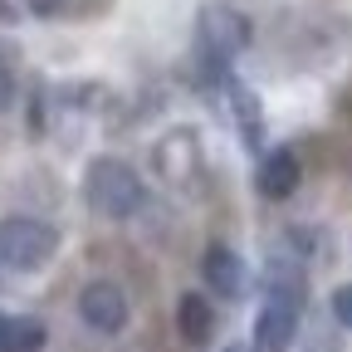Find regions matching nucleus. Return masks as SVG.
Listing matches in <instances>:
<instances>
[{
    "mask_svg": "<svg viewBox=\"0 0 352 352\" xmlns=\"http://www.w3.org/2000/svg\"><path fill=\"white\" fill-rule=\"evenodd\" d=\"M226 88H230V108H235V122H240V132H245V142L259 147V142H264V113H259L254 88H245V83H235V78H226Z\"/></svg>",
    "mask_w": 352,
    "mask_h": 352,
    "instance_id": "9d476101",
    "label": "nucleus"
},
{
    "mask_svg": "<svg viewBox=\"0 0 352 352\" xmlns=\"http://www.w3.org/2000/svg\"><path fill=\"white\" fill-rule=\"evenodd\" d=\"M226 352H245V347H226Z\"/></svg>",
    "mask_w": 352,
    "mask_h": 352,
    "instance_id": "2eb2a0df",
    "label": "nucleus"
},
{
    "mask_svg": "<svg viewBox=\"0 0 352 352\" xmlns=\"http://www.w3.org/2000/svg\"><path fill=\"white\" fill-rule=\"evenodd\" d=\"M25 10H30V15H59L64 0H25Z\"/></svg>",
    "mask_w": 352,
    "mask_h": 352,
    "instance_id": "ddd939ff",
    "label": "nucleus"
},
{
    "mask_svg": "<svg viewBox=\"0 0 352 352\" xmlns=\"http://www.w3.org/2000/svg\"><path fill=\"white\" fill-rule=\"evenodd\" d=\"M250 44V20L230 6H206L196 15V64L206 78H230V59Z\"/></svg>",
    "mask_w": 352,
    "mask_h": 352,
    "instance_id": "f03ea898",
    "label": "nucleus"
},
{
    "mask_svg": "<svg viewBox=\"0 0 352 352\" xmlns=\"http://www.w3.org/2000/svg\"><path fill=\"white\" fill-rule=\"evenodd\" d=\"M54 250H59V230L54 226H44V220H34V215H6L0 220V264L30 274Z\"/></svg>",
    "mask_w": 352,
    "mask_h": 352,
    "instance_id": "20e7f679",
    "label": "nucleus"
},
{
    "mask_svg": "<svg viewBox=\"0 0 352 352\" xmlns=\"http://www.w3.org/2000/svg\"><path fill=\"white\" fill-rule=\"evenodd\" d=\"M303 298H308L303 270L289 259H274L264 274V308L254 318V352H289L303 318Z\"/></svg>",
    "mask_w": 352,
    "mask_h": 352,
    "instance_id": "f257e3e1",
    "label": "nucleus"
},
{
    "mask_svg": "<svg viewBox=\"0 0 352 352\" xmlns=\"http://www.w3.org/2000/svg\"><path fill=\"white\" fill-rule=\"evenodd\" d=\"M333 318H338L342 328H352V284L333 289Z\"/></svg>",
    "mask_w": 352,
    "mask_h": 352,
    "instance_id": "9b49d317",
    "label": "nucleus"
},
{
    "mask_svg": "<svg viewBox=\"0 0 352 352\" xmlns=\"http://www.w3.org/2000/svg\"><path fill=\"white\" fill-rule=\"evenodd\" d=\"M176 328H182V338L186 342H210V333H215V308L201 298V294H186L182 303H176Z\"/></svg>",
    "mask_w": 352,
    "mask_h": 352,
    "instance_id": "1a4fd4ad",
    "label": "nucleus"
},
{
    "mask_svg": "<svg viewBox=\"0 0 352 352\" xmlns=\"http://www.w3.org/2000/svg\"><path fill=\"white\" fill-rule=\"evenodd\" d=\"M88 201H94V210H103L108 220H127V215H138L147 206V186L127 162L98 157V162H88Z\"/></svg>",
    "mask_w": 352,
    "mask_h": 352,
    "instance_id": "7ed1b4c3",
    "label": "nucleus"
},
{
    "mask_svg": "<svg viewBox=\"0 0 352 352\" xmlns=\"http://www.w3.org/2000/svg\"><path fill=\"white\" fill-rule=\"evenodd\" d=\"M298 176H303V166H298L294 147H270L259 157L254 186H259V196H270V201H289L298 191Z\"/></svg>",
    "mask_w": 352,
    "mask_h": 352,
    "instance_id": "0eeeda50",
    "label": "nucleus"
},
{
    "mask_svg": "<svg viewBox=\"0 0 352 352\" xmlns=\"http://www.w3.org/2000/svg\"><path fill=\"white\" fill-rule=\"evenodd\" d=\"M201 279H206V289H210L215 298H240L245 284H250L245 259H240L230 245H206V254H201Z\"/></svg>",
    "mask_w": 352,
    "mask_h": 352,
    "instance_id": "423d86ee",
    "label": "nucleus"
},
{
    "mask_svg": "<svg viewBox=\"0 0 352 352\" xmlns=\"http://www.w3.org/2000/svg\"><path fill=\"white\" fill-rule=\"evenodd\" d=\"M10 103H15V69L0 59V113H6Z\"/></svg>",
    "mask_w": 352,
    "mask_h": 352,
    "instance_id": "f8f14e48",
    "label": "nucleus"
},
{
    "mask_svg": "<svg viewBox=\"0 0 352 352\" xmlns=\"http://www.w3.org/2000/svg\"><path fill=\"white\" fill-rule=\"evenodd\" d=\"M10 15H15V10H10V0H0V25H6Z\"/></svg>",
    "mask_w": 352,
    "mask_h": 352,
    "instance_id": "4468645a",
    "label": "nucleus"
},
{
    "mask_svg": "<svg viewBox=\"0 0 352 352\" xmlns=\"http://www.w3.org/2000/svg\"><path fill=\"white\" fill-rule=\"evenodd\" d=\"M50 328L30 314H0V352H44Z\"/></svg>",
    "mask_w": 352,
    "mask_h": 352,
    "instance_id": "6e6552de",
    "label": "nucleus"
},
{
    "mask_svg": "<svg viewBox=\"0 0 352 352\" xmlns=\"http://www.w3.org/2000/svg\"><path fill=\"white\" fill-rule=\"evenodd\" d=\"M78 318L94 333H122L127 328V294L113 279H94L78 294Z\"/></svg>",
    "mask_w": 352,
    "mask_h": 352,
    "instance_id": "39448f33",
    "label": "nucleus"
}]
</instances>
